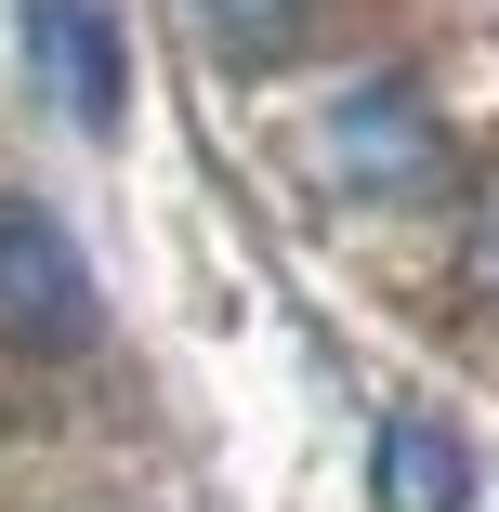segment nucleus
I'll use <instances>...</instances> for the list:
<instances>
[{"label": "nucleus", "mask_w": 499, "mask_h": 512, "mask_svg": "<svg viewBox=\"0 0 499 512\" xmlns=\"http://www.w3.org/2000/svg\"><path fill=\"white\" fill-rule=\"evenodd\" d=\"M27 79L66 132H119L132 119V27L119 0H27Z\"/></svg>", "instance_id": "nucleus-2"}, {"label": "nucleus", "mask_w": 499, "mask_h": 512, "mask_svg": "<svg viewBox=\"0 0 499 512\" xmlns=\"http://www.w3.org/2000/svg\"><path fill=\"white\" fill-rule=\"evenodd\" d=\"M434 171H447V132L408 79H368L329 106V184L342 197H394V184H434Z\"/></svg>", "instance_id": "nucleus-3"}, {"label": "nucleus", "mask_w": 499, "mask_h": 512, "mask_svg": "<svg viewBox=\"0 0 499 512\" xmlns=\"http://www.w3.org/2000/svg\"><path fill=\"white\" fill-rule=\"evenodd\" d=\"M447 289L499 316V171H473V184H460V224H447Z\"/></svg>", "instance_id": "nucleus-6"}, {"label": "nucleus", "mask_w": 499, "mask_h": 512, "mask_svg": "<svg viewBox=\"0 0 499 512\" xmlns=\"http://www.w3.org/2000/svg\"><path fill=\"white\" fill-rule=\"evenodd\" d=\"M92 329H106V302H92L79 237L40 211V197H0V342H27V355H79Z\"/></svg>", "instance_id": "nucleus-1"}, {"label": "nucleus", "mask_w": 499, "mask_h": 512, "mask_svg": "<svg viewBox=\"0 0 499 512\" xmlns=\"http://www.w3.org/2000/svg\"><path fill=\"white\" fill-rule=\"evenodd\" d=\"M368 499H381V512H473V447H460L447 421H381Z\"/></svg>", "instance_id": "nucleus-4"}, {"label": "nucleus", "mask_w": 499, "mask_h": 512, "mask_svg": "<svg viewBox=\"0 0 499 512\" xmlns=\"http://www.w3.org/2000/svg\"><path fill=\"white\" fill-rule=\"evenodd\" d=\"M197 27H211V53H237V66H276L289 40L316 27V0H184Z\"/></svg>", "instance_id": "nucleus-5"}]
</instances>
